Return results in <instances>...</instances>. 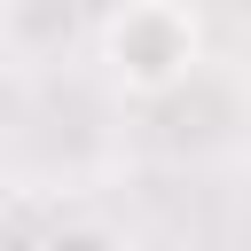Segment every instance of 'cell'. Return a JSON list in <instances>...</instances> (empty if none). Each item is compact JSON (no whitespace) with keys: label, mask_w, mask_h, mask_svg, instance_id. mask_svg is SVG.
I'll return each instance as SVG.
<instances>
[{"label":"cell","mask_w":251,"mask_h":251,"mask_svg":"<svg viewBox=\"0 0 251 251\" xmlns=\"http://www.w3.org/2000/svg\"><path fill=\"white\" fill-rule=\"evenodd\" d=\"M102 71L126 94H173L204 63V16L188 0H126L102 16Z\"/></svg>","instance_id":"obj_1"},{"label":"cell","mask_w":251,"mask_h":251,"mask_svg":"<svg viewBox=\"0 0 251 251\" xmlns=\"http://www.w3.org/2000/svg\"><path fill=\"white\" fill-rule=\"evenodd\" d=\"M39 251H126V235L102 227V220H63V227L39 235Z\"/></svg>","instance_id":"obj_2"},{"label":"cell","mask_w":251,"mask_h":251,"mask_svg":"<svg viewBox=\"0 0 251 251\" xmlns=\"http://www.w3.org/2000/svg\"><path fill=\"white\" fill-rule=\"evenodd\" d=\"M0 39H8V0H0Z\"/></svg>","instance_id":"obj_3"}]
</instances>
